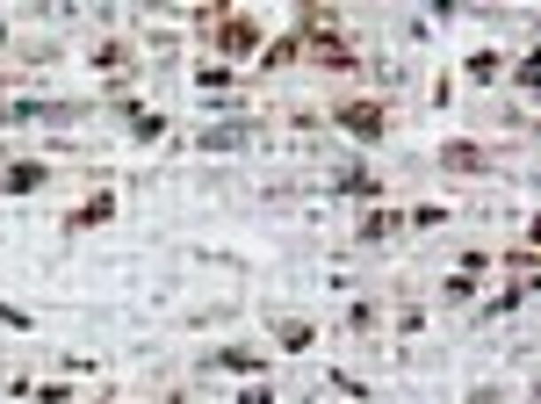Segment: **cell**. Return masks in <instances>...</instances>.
Listing matches in <instances>:
<instances>
[{"instance_id": "5b68a950", "label": "cell", "mask_w": 541, "mask_h": 404, "mask_svg": "<svg viewBox=\"0 0 541 404\" xmlns=\"http://www.w3.org/2000/svg\"><path fill=\"white\" fill-rule=\"evenodd\" d=\"M36 181H43V166H8V188H15V195L36 188Z\"/></svg>"}, {"instance_id": "6da1fadb", "label": "cell", "mask_w": 541, "mask_h": 404, "mask_svg": "<svg viewBox=\"0 0 541 404\" xmlns=\"http://www.w3.org/2000/svg\"><path fill=\"white\" fill-rule=\"evenodd\" d=\"M216 44H224L231 58H246V51H260V22H239V15H231L224 29H216Z\"/></svg>"}, {"instance_id": "277c9868", "label": "cell", "mask_w": 541, "mask_h": 404, "mask_svg": "<svg viewBox=\"0 0 541 404\" xmlns=\"http://www.w3.org/2000/svg\"><path fill=\"white\" fill-rule=\"evenodd\" d=\"M108 217H116V202H108V195H94V202H87L73 224H108Z\"/></svg>"}, {"instance_id": "3957f363", "label": "cell", "mask_w": 541, "mask_h": 404, "mask_svg": "<svg viewBox=\"0 0 541 404\" xmlns=\"http://www.w3.org/2000/svg\"><path fill=\"white\" fill-rule=\"evenodd\" d=\"M390 224H397L390 210H368V217H361V239H390Z\"/></svg>"}, {"instance_id": "7a4b0ae2", "label": "cell", "mask_w": 541, "mask_h": 404, "mask_svg": "<svg viewBox=\"0 0 541 404\" xmlns=\"http://www.w3.org/2000/svg\"><path fill=\"white\" fill-rule=\"evenodd\" d=\"M340 123H347L354 138H375V131H383V108H375V101H354V108H340Z\"/></svg>"}]
</instances>
